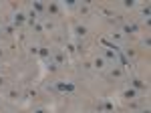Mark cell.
I'll use <instances>...</instances> for the list:
<instances>
[{
  "mask_svg": "<svg viewBox=\"0 0 151 113\" xmlns=\"http://www.w3.org/2000/svg\"><path fill=\"white\" fill-rule=\"evenodd\" d=\"M57 10H58V6H57V4H48V12H52V14H55Z\"/></svg>",
  "mask_w": 151,
  "mask_h": 113,
  "instance_id": "13",
  "label": "cell"
},
{
  "mask_svg": "<svg viewBox=\"0 0 151 113\" xmlns=\"http://www.w3.org/2000/svg\"><path fill=\"white\" fill-rule=\"evenodd\" d=\"M123 95H125V99H135V97H137V91H135V89H131V87H129V89L125 91Z\"/></svg>",
  "mask_w": 151,
  "mask_h": 113,
  "instance_id": "7",
  "label": "cell"
},
{
  "mask_svg": "<svg viewBox=\"0 0 151 113\" xmlns=\"http://www.w3.org/2000/svg\"><path fill=\"white\" fill-rule=\"evenodd\" d=\"M57 87H58L60 91H73V89H75V85H63V83H58Z\"/></svg>",
  "mask_w": 151,
  "mask_h": 113,
  "instance_id": "12",
  "label": "cell"
},
{
  "mask_svg": "<svg viewBox=\"0 0 151 113\" xmlns=\"http://www.w3.org/2000/svg\"><path fill=\"white\" fill-rule=\"evenodd\" d=\"M135 30H137L135 24H125V26H123V34H133Z\"/></svg>",
  "mask_w": 151,
  "mask_h": 113,
  "instance_id": "6",
  "label": "cell"
},
{
  "mask_svg": "<svg viewBox=\"0 0 151 113\" xmlns=\"http://www.w3.org/2000/svg\"><path fill=\"white\" fill-rule=\"evenodd\" d=\"M2 85H4V77H0V87H2Z\"/></svg>",
  "mask_w": 151,
  "mask_h": 113,
  "instance_id": "19",
  "label": "cell"
},
{
  "mask_svg": "<svg viewBox=\"0 0 151 113\" xmlns=\"http://www.w3.org/2000/svg\"><path fill=\"white\" fill-rule=\"evenodd\" d=\"M38 55H40L42 59H45V61H47V59H50V51H48L47 46H38Z\"/></svg>",
  "mask_w": 151,
  "mask_h": 113,
  "instance_id": "5",
  "label": "cell"
},
{
  "mask_svg": "<svg viewBox=\"0 0 151 113\" xmlns=\"http://www.w3.org/2000/svg\"><path fill=\"white\" fill-rule=\"evenodd\" d=\"M26 20H28L30 24H36V12H35V10H32V12H28V16H26Z\"/></svg>",
  "mask_w": 151,
  "mask_h": 113,
  "instance_id": "9",
  "label": "cell"
},
{
  "mask_svg": "<svg viewBox=\"0 0 151 113\" xmlns=\"http://www.w3.org/2000/svg\"><path fill=\"white\" fill-rule=\"evenodd\" d=\"M87 33H89V28H87L85 24H77V34H79V36H85Z\"/></svg>",
  "mask_w": 151,
  "mask_h": 113,
  "instance_id": "8",
  "label": "cell"
},
{
  "mask_svg": "<svg viewBox=\"0 0 151 113\" xmlns=\"http://www.w3.org/2000/svg\"><path fill=\"white\" fill-rule=\"evenodd\" d=\"M105 61H109V63H113V65H117V55H115V51H105V56H103Z\"/></svg>",
  "mask_w": 151,
  "mask_h": 113,
  "instance_id": "2",
  "label": "cell"
},
{
  "mask_svg": "<svg viewBox=\"0 0 151 113\" xmlns=\"http://www.w3.org/2000/svg\"><path fill=\"white\" fill-rule=\"evenodd\" d=\"M105 109H107V111H111V109H113V103H111V101H105Z\"/></svg>",
  "mask_w": 151,
  "mask_h": 113,
  "instance_id": "15",
  "label": "cell"
},
{
  "mask_svg": "<svg viewBox=\"0 0 151 113\" xmlns=\"http://www.w3.org/2000/svg\"><path fill=\"white\" fill-rule=\"evenodd\" d=\"M131 85H133L131 89H135V91H145V89H147L145 83H143L141 79H133V81H131Z\"/></svg>",
  "mask_w": 151,
  "mask_h": 113,
  "instance_id": "4",
  "label": "cell"
},
{
  "mask_svg": "<svg viewBox=\"0 0 151 113\" xmlns=\"http://www.w3.org/2000/svg\"><path fill=\"white\" fill-rule=\"evenodd\" d=\"M93 65H95V69H99V71H103V69L107 67V61H105L103 56H95Z\"/></svg>",
  "mask_w": 151,
  "mask_h": 113,
  "instance_id": "3",
  "label": "cell"
},
{
  "mask_svg": "<svg viewBox=\"0 0 151 113\" xmlns=\"http://www.w3.org/2000/svg\"><path fill=\"white\" fill-rule=\"evenodd\" d=\"M0 34H2V28H0Z\"/></svg>",
  "mask_w": 151,
  "mask_h": 113,
  "instance_id": "21",
  "label": "cell"
},
{
  "mask_svg": "<svg viewBox=\"0 0 151 113\" xmlns=\"http://www.w3.org/2000/svg\"><path fill=\"white\" fill-rule=\"evenodd\" d=\"M133 4H135V2H133V0H125V2H123V6H127V8H131V6H133Z\"/></svg>",
  "mask_w": 151,
  "mask_h": 113,
  "instance_id": "16",
  "label": "cell"
},
{
  "mask_svg": "<svg viewBox=\"0 0 151 113\" xmlns=\"http://www.w3.org/2000/svg\"><path fill=\"white\" fill-rule=\"evenodd\" d=\"M12 22L16 24V26H20V24H24V22H26V14L18 10L16 14H14V18H12Z\"/></svg>",
  "mask_w": 151,
  "mask_h": 113,
  "instance_id": "1",
  "label": "cell"
},
{
  "mask_svg": "<svg viewBox=\"0 0 151 113\" xmlns=\"http://www.w3.org/2000/svg\"><path fill=\"white\" fill-rule=\"evenodd\" d=\"M57 69H58V65H57V63H50V65H48V71H50V73H55Z\"/></svg>",
  "mask_w": 151,
  "mask_h": 113,
  "instance_id": "14",
  "label": "cell"
},
{
  "mask_svg": "<svg viewBox=\"0 0 151 113\" xmlns=\"http://www.w3.org/2000/svg\"><path fill=\"white\" fill-rule=\"evenodd\" d=\"M55 63H57V65L65 63V55H63V53H55Z\"/></svg>",
  "mask_w": 151,
  "mask_h": 113,
  "instance_id": "10",
  "label": "cell"
},
{
  "mask_svg": "<svg viewBox=\"0 0 151 113\" xmlns=\"http://www.w3.org/2000/svg\"><path fill=\"white\" fill-rule=\"evenodd\" d=\"M32 113H48V111H47V109H45V107H38V109H35V111H32Z\"/></svg>",
  "mask_w": 151,
  "mask_h": 113,
  "instance_id": "17",
  "label": "cell"
},
{
  "mask_svg": "<svg viewBox=\"0 0 151 113\" xmlns=\"http://www.w3.org/2000/svg\"><path fill=\"white\" fill-rule=\"evenodd\" d=\"M143 113H151V111H149V109H147V107H145V109H143Z\"/></svg>",
  "mask_w": 151,
  "mask_h": 113,
  "instance_id": "20",
  "label": "cell"
},
{
  "mask_svg": "<svg viewBox=\"0 0 151 113\" xmlns=\"http://www.w3.org/2000/svg\"><path fill=\"white\" fill-rule=\"evenodd\" d=\"M30 53L32 55H38V46H30Z\"/></svg>",
  "mask_w": 151,
  "mask_h": 113,
  "instance_id": "18",
  "label": "cell"
},
{
  "mask_svg": "<svg viewBox=\"0 0 151 113\" xmlns=\"http://www.w3.org/2000/svg\"><path fill=\"white\" fill-rule=\"evenodd\" d=\"M32 8H35L36 12H42L45 10V4H42V2H32Z\"/></svg>",
  "mask_w": 151,
  "mask_h": 113,
  "instance_id": "11",
  "label": "cell"
}]
</instances>
